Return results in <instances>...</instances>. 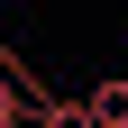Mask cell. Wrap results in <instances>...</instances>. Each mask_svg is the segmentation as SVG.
I'll use <instances>...</instances> for the list:
<instances>
[{
  "label": "cell",
  "instance_id": "1",
  "mask_svg": "<svg viewBox=\"0 0 128 128\" xmlns=\"http://www.w3.org/2000/svg\"><path fill=\"white\" fill-rule=\"evenodd\" d=\"M82 101H92V119H101V128H128V73H101Z\"/></svg>",
  "mask_w": 128,
  "mask_h": 128
}]
</instances>
